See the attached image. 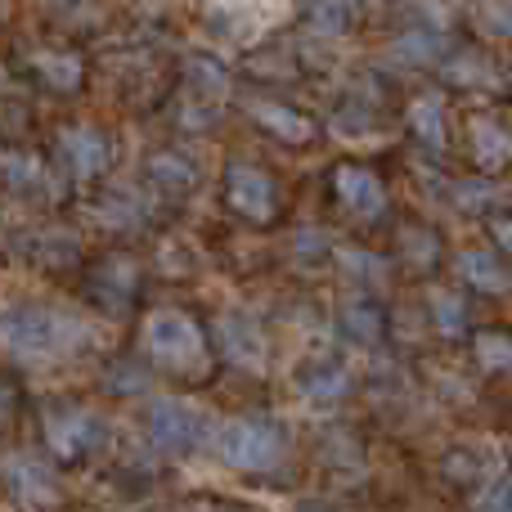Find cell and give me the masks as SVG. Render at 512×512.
I'll return each instance as SVG.
<instances>
[{"instance_id": "11", "label": "cell", "mask_w": 512, "mask_h": 512, "mask_svg": "<svg viewBox=\"0 0 512 512\" xmlns=\"http://www.w3.org/2000/svg\"><path fill=\"white\" fill-rule=\"evenodd\" d=\"M459 279H468L472 288H481V292H504L508 288L504 261H499L495 252H486V248H472V252L459 256Z\"/></svg>"}, {"instance_id": "20", "label": "cell", "mask_w": 512, "mask_h": 512, "mask_svg": "<svg viewBox=\"0 0 512 512\" xmlns=\"http://www.w3.org/2000/svg\"><path fill=\"white\" fill-rule=\"evenodd\" d=\"M149 176L158 180V185H167V189H189V185H194L189 162L185 158H171V153H158V158L149 162Z\"/></svg>"}, {"instance_id": "29", "label": "cell", "mask_w": 512, "mask_h": 512, "mask_svg": "<svg viewBox=\"0 0 512 512\" xmlns=\"http://www.w3.org/2000/svg\"><path fill=\"white\" fill-rule=\"evenodd\" d=\"M495 239H499V243H504V248L512 252V221H499V225H495Z\"/></svg>"}, {"instance_id": "15", "label": "cell", "mask_w": 512, "mask_h": 512, "mask_svg": "<svg viewBox=\"0 0 512 512\" xmlns=\"http://www.w3.org/2000/svg\"><path fill=\"white\" fill-rule=\"evenodd\" d=\"M346 387H351V378H346L342 364H324V369H315V373L301 378V391H306L310 400H337Z\"/></svg>"}, {"instance_id": "12", "label": "cell", "mask_w": 512, "mask_h": 512, "mask_svg": "<svg viewBox=\"0 0 512 512\" xmlns=\"http://www.w3.org/2000/svg\"><path fill=\"white\" fill-rule=\"evenodd\" d=\"M472 153L481 167H499L512 158V135L490 117H472Z\"/></svg>"}, {"instance_id": "21", "label": "cell", "mask_w": 512, "mask_h": 512, "mask_svg": "<svg viewBox=\"0 0 512 512\" xmlns=\"http://www.w3.org/2000/svg\"><path fill=\"white\" fill-rule=\"evenodd\" d=\"M436 50H441V41L436 36H427V32H409V36H400L396 45H391V54H396L400 63H427V59H436Z\"/></svg>"}, {"instance_id": "24", "label": "cell", "mask_w": 512, "mask_h": 512, "mask_svg": "<svg viewBox=\"0 0 512 512\" xmlns=\"http://www.w3.org/2000/svg\"><path fill=\"white\" fill-rule=\"evenodd\" d=\"M36 171H41V167H36L32 158H23V153H5V180L14 189L27 185V180H36Z\"/></svg>"}, {"instance_id": "23", "label": "cell", "mask_w": 512, "mask_h": 512, "mask_svg": "<svg viewBox=\"0 0 512 512\" xmlns=\"http://www.w3.org/2000/svg\"><path fill=\"white\" fill-rule=\"evenodd\" d=\"M481 27L499 36H512V0H486L481 5Z\"/></svg>"}, {"instance_id": "17", "label": "cell", "mask_w": 512, "mask_h": 512, "mask_svg": "<svg viewBox=\"0 0 512 512\" xmlns=\"http://www.w3.org/2000/svg\"><path fill=\"white\" fill-rule=\"evenodd\" d=\"M36 72H41L54 90H72L81 81V63L63 59V54H36Z\"/></svg>"}, {"instance_id": "22", "label": "cell", "mask_w": 512, "mask_h": 512, "mask_svg": "<svg viewBox=\"0 0 512 512\" xmlns=\"http://www.w3.org/2000/svg\"><path fill=\"white\" fill-rule=\"evenodd\" d=\"M477 360L486 364V369H508V364H512V337L481 333L477 337Z\"/></svg>"}, {"instance_id": "13", "label": "cell", "mask_w": 512, "mask_h": 512, "mask_svg": "<svg viewBox=\"0 0 512 512\" xmlns=\"http://www.w3.org/2000/svg\"><path fill=\"white\" fill-rule=\"evenodd\" d=\"M252 117L265 126V131H274L279 140H292V144H301V140H310V122L301 113H292V108H283V104H252Z\"/></svg>"}, {"instance_id": "18", "label": "cell", "mask_w": 512, "mask_h": 512, "mask_svg": "<svg viewBox=\"0 0 512 512\" xmlns=\"http://www.w3.org/2000/svg\"><path fill=\"white\" fill-rule=\"evenodd\" d=\"M414 131L423 135L427 144H436V149H441L445 144V122H441V99H418L414 104Z\"/></svg>"}, {"instance_id": "3", "label": "cell", "mask_w": 512, "mask_h": 512, "mask_svg": "<svg viewBox=\"0 0 512 512\" xmlns=\"http://www.w3.org/2000/svg\"><path fill=\"white\" fill-rule=\"evenodd\" d=\"M283 450H288V436H283V427L270 423V418H234V423H225L221 432H216V454H221V463H230V468H239V472L274 468V463L283 459Z\"/></svg>"}, {"instance_id": "5", "label": "cell", "mask_w": 512, "mask_h": 512, "mask_svg": "<svg viewBox=\"0 0 512 512\" xmlns=\"http://www.w3.org/2000/svg\"><path fill=\"white\" fill-rule=\"evenodd\" d=\"M149 436L167 454H189L203 441V414L185 400H153L149 405Z\"/></svg>"}, {"instance_id": "7", "label": "cell", "mask_w": 512, "mask_h": 512, "mask_svg": "<svg viewBox=\"0 0 512 512\" xmlns=\"http://www.w3.org/2000/svg\"><path fill=\"white\" fill-rule=\"evenodd\" d=\"M333 185H337V198H342L355 216H364V221L382 216V207H387V189H382V180L373 176L369 167H337Z\"/></svg>"}, {"instance_id": "27", "label": "cell", "mask_w": 512, "mask_h": 512, "mask_svg": "<svg viewBox=\"0 0 512 512\" xmlns=\"http://www.w3.org/2000/svg\"><path fill=\"white\" fill-rule=\"evenodd\" d=\"M495 189L490 185H477V180H468V185H459V203L463 207H477V203H495Z\"/></svg>"}, {"instance_id": "25", "label": "cell", "mask_w": 512, "mask_h": 512, "mask_svg": "<svg viewBox=\"0 0 512 512\" xmlns=\"http://www.w3.org/2000/svg\"><path fill=\"white\" fill-rule=\"evenodd\" d=\"M432 306L436 310H441V315H436V319H441V328H445V333H459V328H463V310H459V301H454L450 297V292H432Z\"/></svg>"}, {"instance_id": "1", "label": "cell", "mask_w": 512, "mask_h": 512, "mask_svg": "<svg viewBox=\"0 0 512 512\" xmlns=\"http://www.w3.org/2000/svg\"><path fill=\"white\" fill-rule=\"evenodd\" d=\"M86 342V324L50 306H14L5 315V346L18 364H50Z\"/></svg>"}, {"instance_id": "8", "label": "cell", "mask_w": 512, "mask_h": 512, "mask_svg": "<svg viewBox=\"0 0 512 512\" xmlns=\"http://www.w3.org/2000/svg\"><path fill=\"white\" fill-rule=\"evenodd\" d=\"M59 149H63V158H68V167L77 171V176H99V171L108 167V158H113L108 135L95 131V126H72V131H63Z\"/></svg>"}, {"instance_id": "2", "label": "cell", "mask_w": 512, "mask_h": 512, "mask_svg": "<svg viewBox=\"0 0 512 512\" xmlns=\"http://www.w3.org/2000/svg\"><path fill=\"white\" fill-rule=\"evenodd\" d=\"M144 351L171 373H198L207 364V337L185 310H158L144 324Z\"/></svg>"}, {"instance_id": "10", "label": "cell", "mask_w": 512, "mask_h": 512, "mask_svg": "<svg viewBox=\"0 0 512 512\" xmlns=\"http://www.w3.org/2000/svg\"><path fill=\"white\" fill-rule=\"evenodd\" d=\"M9 490H14L18 499H27V504H41V508H50L54 499H59L54 472L41 468V463H23V459H9Z\"/></svg>"}, {"instance_id": "26", "label": "cell", "mask_w": 512, "mask_h": 512, "mask_svg": "<svg viewBox=\"0 0 512 512\" xmlns=\"http://www.w3.org/2000/svg\"><path fill=\"white\" fill-rule=\"evenodd\" d=\"M477 512H512V481H499L477 499Z\"/></svg>"}, {"instance_id": "6", "label": "cell", "mask_w": 512, "mask_h": 512, "mask_svg": "<svg viewBox=\"0 0 512 512\" xmlns=\"http://www.w3.org/2000/svg\"><path fill=\"white\" fill-rule=\"evenodd\" d=\"M225 194H230L234 212H243L248 221H270L274 216V185L261 167H252V162H230Z\"/></svg>"}, {"instance_id": "28", "label": "cell", "mask_w": 512, "mask_h": 512, "mask_svg": "<svg viewBox=\"0 0 512 512\" xmlns=\"http://www.w3.org/2000/svg\"><path fill=\"white\" fill-rule=\"evenodd\" d=\"M171 512H243V508H230V504H207V499H198V504H180Z\"/></svg>"}, {"instance_id": "16", "label": "cell", "mask_w": 512, "mask_h": 512, "mask_svg": "<svg viewBox=\"0 0 512 512\" xmlns=\"http://www.w3.org/2000/svg\"><path fill=\"white\" fill-rule=\"evenodd\" d=\"M140 216H144V203L131 189H117V194H108L104 203H99V221H108V225H135Z\"/></svg>"}, {"instance_id": "4", "label": "cell", "mask_w": 512, "mask_h": 512, "mask_svg": "<svg viewBox=\"0 0 512 512\" xmlns=\"http://www.w3.org/2000/svg\"><path fill=\"white\" fill-rule=\"evenodd\" d=\"M108 427L99 423L90 409H77V405H59L45 414V441H50L54 454H63V459H77V454L95 450V445H104Z\"/></svg>"}, {"instance_id": "19", "label": "cell", "mask_w": 512, "mask_h": 512, "mask_svg": "<svg viewBox=\"0 0 512 512\" xmlns=\"http://www.w3.org/2000/svg\"><path fill=\"white\" fill-rule=\"evenodd\" d=\"M342 324H346V333L355 337V342H378L382 337V315L373 306H346V315H342Z\"/></svg>"}, {"instance_id": "14", "label": "cell", "mask_w": 512, "mask_h": 512, "mask_svg": "<svg viewBox=\"0 0 512 512\" xmlns=\"http://www.w3.org/2000/svg\"><path fill=\"white\" fill-rule=\"evenodd\" d=\"M351 14H355V0H310V27L324 36L346 32Z\"/></svg>"}, {"instance_id": "30", "label": "cell", "mask_w": 512, "mask_h": 512, "mask_svg": "<svg viewBox=\"0 0 512 512\" xmlns=\"http://www.w3.org/2000/svg\"><path fill=\"white\" fill-rule=\"evenodd\" d=\"M297 512H328V508H319V504H306V508H297Z\"/></svg>"}, {"instance_id": "9", "label": "cell", "mask_w": 512, "mask_h": 512, "mask_svg": "<svg viewBox=\"0 0 512 512\" xmlns=\"http://www.w3.org/2000/svg\"><path fill=\"white\" fill-rule=\"evenodd\" d=\"M216 333H221V346L234 364H252V369H261L265 342H261V333H256V324L248 315H225L221 324H216Z\"/></svg>"}]
</instances>
